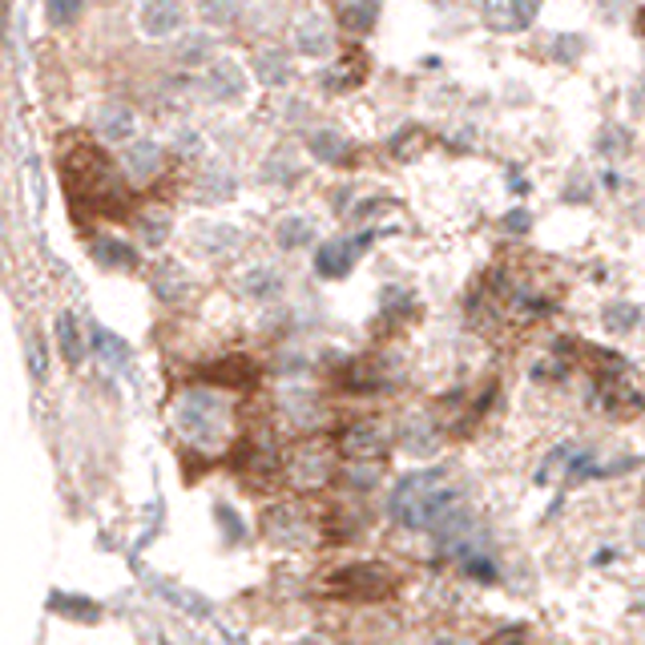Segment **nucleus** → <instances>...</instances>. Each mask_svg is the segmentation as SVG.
<instances>
[{
  "label": "nucleus",
  "instance_id": "obj_24",
  "mask_svg": "<svg viewBox=\"0 0 645 645\" xmlns=\"http://www.w3.org/2000/svg\"><path fill=\"white\" fill-rule=\"evenodd\" d=\"M283 412H287V420L295 424V428H315L319 420H323L315 391H307V387H291V391H283Z\"/></svg>",
  "mask_w": 645,
  "mask_h": 645
},
{
  "label": "nucleus",
  "instance_id": "obj_27",
  "mask_svg": "<svg viewBox=\"0 0 645 645\" xmlns=\"http://www.w3.org/2000/svg\"><path fill=\"white\" fill-rule=\"evenodd\" d=\"M246 0H198V16L210 29H227L234 21H243Z\"/></svg>",
  "mask_w": 645,
  "mask_h": 645
},
{
  "label": "nucleus",
  "instance_id": "obj_4",
  "mask_svg": "<svg viewBox=\"0 0 645 645\" xmlns=\"http://www.w3.org/2000/svg\"><path fill=\"white\" fill-rule=\"evenodd\" d=\"M372 238H375L372 230H363L356 238H331V243H323L315 250V274L319 279H344L363 258V250L372 246Z\"/></svg>",
  "mask_w": 645,
  "mask_h": 645
},
{
  "label": "nucleus",
  "instance_id": "obj_1",
  "mask_svg": "<svg viewBox=\"0 0 645 645\" xmlns=\"http://www.w3.org/2000/svg\"><path fill=\"white\" fill-rule=\"evenodd\" d=\"M456 488L448 485V476L440 468L428 473H412L403 476L400 485L391 488L387 496V513L396 525L403 529H424V532H440L456 516Z\"/></svg>",
  "mask_w": 645,
  "mask_h": 645
},
{
  "label": "nucleus",
  "instance_id": "obj_39",
  "mask_svg": "<svg viewBox=\"0 0 645 645\" xmlns=\"http://www.w3.org/2000/svg\"><path fill=\"white\" fill-rule=\"evenodd\" d=\"M532 227V218H529V210H513V215L504 218V230H516V234H525V230Z\"/></svg>",
  "mask_w": 645,
  "mask_h": 645
},
{
  "label": "nucleus",
  "instance_id": "obj_23",
  "mask_svg": "<svg viewBox=\"0 0 645 645\" xmlns=\"http://www.w3.org/2000/svg\"><path fill=\"white\" fill-rule=\"evenodd\" d=\"M302 178V166L295 162L291 150H271L267 162L258 166V182H267V186H291V182H299Z\"/></svg>",
  "mask_w": 645,
  "mask_h": 645
},
{
  "label": "nucleus",
  "instance_id": "obj_6",
  "mask_svg": "<svg viewBox=\"0 0 645 645\" xmlns=\"http://www.w3.org/2000/svg\"><path fill=\"white\" fill-rule=\"evenodd\" d=\"M182 25H186L182 0H145L142 13H138V29H142L150 41H166L173 33H182Z\"/></svg>",
  "mask_w": 645,
  "mask_h": 645
},
{
  "label": "nucleus",
  "instance_id": "obj_21",
  "mask_svg": "<svg viewBox=\"0 0 645 645\" xmlns=\"http://www.w3.org/2000/svg\"><path fill=\"white\" fill-rule=\"evenodd\" d=\"M93 121H98V133L105 142H129V138H133V126H138V117H133L129 105H101Z\"/></svg>",
  "mask_w": 645,
  "mask_h": 645
},
{
  "label": "nucleus",
  "instance_id": "obj_13",
  "mask_svg": "<svg viewBox=\"0 0 645 645\" xmlns=\"http://www.w3.org/2000/svg\"><path fill=\"white\" fill-rule=\"evenodd\" d=\"M267 532H271L279 545H302L307 537H311V525H307V516L299 508H291V504H279L267 513Z\"/></svg>",
  "mask_w": 645,
  "mask_h": 645
},
{
  "label": "nucleus",
  "instance_id": "obj_5",
  "mask_svg": "<svg viewBox=\"0 0 645 645\" xmlns=\"http://www.w3.org/2000/svg\"><path fill=\"white\" fill-rule=\"evenodd\" d=\"M387 428L384 424H375V420H359V424H351V428L344 431V440H339V448H344L347 460H356V464H375V460H384L387 452Z\"/></svg>",
  "mask_w": 645,
  "mask_h": 645
},
{
  "label": "nucleus",
  "instance_id": "obj_28",
  "mask_svg": "<svg viewBox=\"0 0 645 645\" xmlns=\"http://www.w3.org/2000/svg\"><path fill=\"white\" fill-rule=\"evenodd\" d=\"M57 347L65 363H81L86 359V344H81V331H77V319L69 311H61L57 315Z\"/></svg>",
  "mask_w": 645,
  "mask_h": 645
},
{
  "label": "nucleus",
  "instance_id": "obj_35",
  "mask_svg": "<svg viewBox=\"0 0 645 645\" xmlns=\"http://www.w3.org/2000/svg\"><path fill=\"white\" fill-rule=\"evenodd\" d=\"M173 150H178L182 158H202L206 142H202V133H194V129H182V133L173 138Z\"/></svg>",
  "mask_w": 645,
  "mask_h": 645
},
{
  "label": "nucleus",
  "instance_id": "obj_26",
  "mask_svg": "<svg viewBox=\"0 0 645 645\" xmlns=\"http://www.w3.org/2000/svg\"><path fill=\"white\" fill-rule=\"evenodd\" d=\"M154 291H158V299H166V302L186 299V295H190L186 271H182L178 262H162L158 271H154Z\"/></svg>",
  "mask_w": 645,
  "mask_h": 645
},
{
  "label": "nucleus",
  "instance_id": "obj_36",
  "mask_svg": "<svg viewBox=\"0 0 645 645\" xmlns=\"http://www.w3.org/2000/svg\"><path fill=\"white\" fill-rule=\"evenodd\" d=\"M593 198V186H589V173H573L569 186H565V202H589Z\"/></svg>",
  "mask_w": 645,
  "mask_h": 645
},
{
  "label": "nucleus",
  "instance_id": "obj_37",
  "mask_svg": "<svg viewBox=\"0 0 645 645\" xmlns=\"http://www.w3.org/2000/svg\"><path fill=\"white\" fill-rule=\"evenodd\" d=\"M630 9H633V0H597V13H602L605 21H621Z\"/></svg>",
  "mask_w": 645,
  "mask_h": 645
},
{
  "label": "nucleus",
  "instance_id": "obj_18",
  "mask_svg": "<svg viewBox=\"0 0 645 645\" xmlns=\"http://www.w3.org/2000/svg\"><path fill=\"white\" fill-rule=\"evenodd\" d=\"M307 150H311V158L323 162V166H347V162H351V142H347L344 133H335V129H311Z\"/></svg>",
  "mask_w": 645,
  "mask_h": 645
},
{
  "label": "nucleus",
  "instance_id": "obj_41",
  "mask_svg": "<svg viewBox=\"0 0 645 645\" xmlns=\"http://www.w3.org/2000/svg\"><path fill=\"white\" fill-rule=\"evenodd\" d=\"M428 645H468V642H456V637H436V642H428Z\"/></svg>",
  "mask_w": 645,
  "mask_h": 645
},
{
  "label": "nucleus",
  "instance_id": "obj_2",
  "mask_svg": "<svg viewBox=\"0 0 645 645\" xmlns=\"http://www.w3.org/2000/svg\"><path fill=\"white\" fill-rule=\"evenodd\" d=\"M173 428L186 436L190 444L202 452H215L227 444L230 431V403L210 391V387H186L178 400H173Z\"/></svg>",
  "mask_w": 645,
  "mask_h": 645
},
{
  "label": "nucleus",
  "instance_id": "obj_15",
  "mask_svg": "<svg viewBox=\"0 0 645 645\" xmlns=\"http://www.w3.org/2000/svg\"><path fill=\"white\" fill-rule=\"evenodd\" d=\"M238 291H243L246 299L267 302V299H279V295L287 291V279H283V271H274V267H250V271H243V279H238Z\"/></svg>",
  "mask_w": 645,
  "mask_h": 645
},
{
  "label": "nucleus",
  "instance_id": "obj_20",
  "mask_svg": "<svg viewBox=\"0 0 645 645\" xmlns=\"http://www.w3.org/2000/svg\"><path fill=\"white\" fill-rule=\"evenodd\" d=\"M89 347L98 351V359L101 363H109L114 372H126L129 367V359H133V351H129V344L121 339V335H114V331H105V327H89Z\"/></svg>",
  "mask_w": 645,
  "mask_h": 645
},
{
  "label": "nucleus",
  "instance_id": "obj_31",
  "mask_svg": "<svg viewBox=\"0 0 645 645\" xmlns=\"http://www.w3.org/2000/svg\"><path fill=\"white\" fill-rule=\"evenodd\" d=\"M379 21V0H351L344 9V25L351 33H372Z\"/></svg>",
  "mask_w": 645,
  "mask_h": 645
},
{
  "label": "nucleus",
  "instance_id": "obj_16",
  "mask_svg": "<svg viewBox=\"0 0 645 645\" xmlns=\"http://www.w3.org/2000/svg\"><path fill=\"white\" fill-rule=\"evenodd\" d=\"M89 255H93V262L105 267V271H138V250L129 243H121V238L98 234V238L89 243Z\"/></svg>",
  "mask_w": 645,
  "mask_h": 645
},
{
  "label": "nucleus",
  "instance_id": "obj_14",
  "mask_svg": "<svg viewBox=\"0 0 645 645\" xmlns=\"http://www.w3.org/2000/svg\"><path fill=\"white\" fill-rule=\"evenodd\" d=\"M250 73H255L258 86L283 89L291 86V57L283 49H258L255 57H250Z\"/></svg>",
  "mask_w": 645,
  "mask_h": 645
},
{
  "label": "nucleus",
  "instance_id": "obj_11",
  "mask_svg": "<svg viewBox=\"0 0 645 645\" xmlns=\"http://www.w3.org/2000/svg\"><path fill=\"white\" fill-rule=\"evenodd\" d=\"M291 41H295V53H302V57H327L331 53V29L323 25V16L307 13L295 21V29H291Z\"/></svg>",
  "mask_w": 645,
  "mask_h": 645
},
{
  "label": "nucleus",
  "instance_id": "obj_12",
  "mask_svg": "<svg viewBox=\"0 0 645 645\" xmlns=\"http://www.w3.org/2000/svg\"><path fill=\"white\" fill-rule=\"evenodd\" d=\"M121 166L133 182H150L154 173L162 170V145L150 142V138H138V142H126L121 150Z\"/></svg>",
  "mask_w": 645,
  "mask_h": 645
},
{
  "label": "nucleus",
  "instance_id": "obj_32",
  "mask_svg": "<svg viewBox=\"0 0 645 645\" xmlns=\"http://www.w3.org/2000/svg\"><path fill=\"white\" fill-rule=\"evenodd\" d=\"M210 53H215V41L206 33H194V37H186V41L178 44V65H206Z\"/></svg>",
  "mask_w": 645,
  "mask_h": 645
},
{
  "label": "nucleus",
  "instance_id": "obj_3",
  "mask_svg": "<svg viewBox=\"0 0 645 645\" xmlns=\"http://www.w3.org/2000/svg\"><path fill=\"white\" fill-rule=\"evenodd\" d=\"M391 569L384 565H375V560H363V565H347L339 573L331 577V585L335 593H344V597H356V602H375V597H387L391 593Z\"/></svg>",
  "mask_w": 645,
  "mask_h": 645
},
{
  "label": "nucleus",
  "instance_id": "obj_17",
  "mask_svg": "<svg viewBox=\"0 0 645 645\" xmlns=\"http://www.w3.org/2000/svg\"><path fill=\"white\" fill-rule=\"evenodd\" d=\"M287 473H291V485L319 488L331 476V464H327V456H323L319 448H302V452H295V456H291Z\"/></svg>",
  "mask_w": 645,
  "mask_h": 645
},
{
  "label": "nucleus",
  "instance_id": "obj_29",
  "mask_svg": "<svg viewBox=\"0 0 645 645\" xmlns=\"http://www.w3.org/2000/svg\"><path fill=\"white\" fill-rule=\"evenodd\" d=\"M589 41L581 33H557L553 41H549V57L557 61V65H577V61L585 57Z\"/></svg>",
  "mask_w": 645,
  "mask_h": 645
},
{
  "label": "nucleus",
  "instance_id": "obj_25",
  "mask_svg": "<svg viewBox=\"0 0 645 645\" xmlns=\"http://www.w3.org/2000/svg\"><path fill=\"white\" fill-rule=\"evenodd\" d=\"M593 150L609 162H621L633 150V133L621 126V121H609V126L597 129V142H593Z\"/></svg>",
  "mask_w": 645,
  "mask_h": 645
},
{
  "label": "nucleus",
  "instance_id": "obj_30",
  "mask_svg": "<svg viewBox=\"0 0 645 645\" xmlns=\"http://www.w3.org/2000/svg\"><path fill=\"white\" fill-rule=\"evenodd\" d=\"M170 215L166 210H145L142 218H138V234H142V246H166V238H170Z\"/></svg>",
  "mask_w": 645,
  "mask_h": 645
},
{
  "label": "nucleus",
  "instance_id": "obj_38",
  "mask_svg": "<svg viewBox=\"0 0 645 645\" xmlns=\"http://www.w3.org/2000/svg\"><path fill=\"white\" fill-rule=\"evenodd\" d=\"M29 367L37 379H44V344L41 339H33V347H29Z\"/></svg>",
  "mask_w": 645,
  "mask_h": 645
},
{
  "label": "nucleus",
  "instance_id": "obj_33",
  "mask_svg": "<svg viewBox=\"0 0 645 645\" xmlns=\"http://www.w3.org/2000/svg\"><path fill=\"white\" fill-rule=\"evenodd\" d=\"M637 319H642V311H637L633 302H614V307H605V327L617 331V335L637 327Z\"/></svg>",
  "mask_w": 645,
  "mask_h": 645
},
{
  "label": "nucleus",
  "instance_id": "obj_40",
  "mask_svg": "<svg viewBox=\"0 0 645 645\" xmlns=\"http://www.w3.org/2000/svg\"><path fill=\"white\" fill-rule=\"evenodd\" d=\"M295 645H331L327 637H319V633H311V637H299Z\"/></svg>",
  "mask_w": 645,
  "mask_h": 645
},
{
  "label": "nucleus",
  "instance_id": "obj_10",
  "mask_svg": "<svg viewBox=\"0 0 645 645\" xmlns=\"http://www.w3.org/2000/svg\"><path fill=\"white\" fill-rule=\"evenodd\" d=\"M234 194H238V178H234L227 166H206L202 178L194 182V190H190V198L198 202V206H222V202H230Z\"/></svg>",
  "mask_w": 645,
  "mask_h": 645
},
{
  "label": "nucleus",
  "instance_id": "obj_34",
  "mask_svg": "<svg viewBox=\"0 0 645 645\" xmlns=\"http://www.w3.org/2000/svg\"><path fill=\"white\" fill-rule=\"evenodd\" d=\"M81 9H86V0H49L44 4V13H49L53 25H73L81 16Z\"/></svg>",
  "mask_w": 645,
  "mask_h": 645
},
{
  "label": "nucleus",
  "instance_id": "obj_9",
  "mask_svg": "<svg viewBox=\"0 0 645 645\" xmlns=\"http://www.w3.org/2000/svg\"><path fill=\"white\" fill-rule=\"evenodd\" d=\"M545 0H488V21L501 33H525Z\"/></svg>",
  "mask_w": 645,
  "mask_h": 645
},
{
  "label": "nucleus",
  "instance_id": "obj_8",
  "mask_svg": "<svg viewBox=\"0 0 645 645\" xmlns=\"http://www.w3.org/2000/svg\"><path fill=\"white\" fill-rule=\"evenodd\" d=\"M202 86H206V93H210L215 101H243L246 98V73L238 61L218 57V61H210V69H206V77H202Z\"/></svg>",
  "mask_w": 645,
  "mask_h": 645
},
{
  "label": "nucleus",
  "instance_id": "obj_22",
  "mask_svg": "<svg viewBox=\"0 0 645 645\" xmlns=\"http://www.w3.org/2000/svg\"><path fill=\"white\" fill-rule=\"evenodd\" d=\"M274 243H279V250L295 255V250H302V246L315 243V222H311L307 215L279 218V227H274Z\"/></svg>",
  "mask_w": 645,
  "mask_h": 645
},
{
  "label": "nucleus",
  "instance_id": "obj_19",
  "mask_svg": "<svg viewBox=\"0 0 645 645\" xmlns=\"http://www.w3.org/2000/svg\"><path fill=\"white\" fill-rule=\"evenodd\" d=\"M403 452H412V456H431L436 448H440V428L431 424V416H408L403 420Z\"/></svg>",
  "mask_w": 645,
  "mask_h": 645
},
{
  "label": "nucleus",
  "instance_id": "obj_7",
  "mask_svg": "<svg viewBox=\"0 0 645 645\" xmlns=\"http://www.w3.org/2000/svg\"><path fill=\"white\" fill-rule=\"evenodd\" d=\"M190 246L202 258H227L243 246V230L230 227V222H198V227L190 230Z\"/></svg>",
  "mask_w": 645,
  "mask_h": 645
}]
</instances>
